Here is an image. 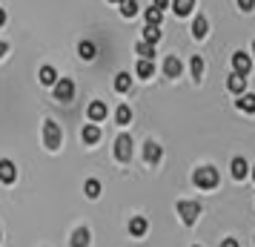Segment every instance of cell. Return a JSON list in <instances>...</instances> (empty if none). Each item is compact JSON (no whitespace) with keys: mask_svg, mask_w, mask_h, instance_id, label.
I'll return each instance as SVG.
<instances>
[{"mask_svg":"<svg viewBox=\"0 0 255 247\" xmlns=\"http://www.w3.org/2000/svg\"><path fill=\"white\" fill-rule=\"evenodd\" d=\"M192 184L198 190H215L218 187V170L215 167H198L192 173Z\"/></svg>","mask_w":255,"mask_h":247,"instance_id":"obj_1","label":"cell"},{"mask_svg":"<svg viewBox=\"0 0 255 247\" xmlns=\"http://www.w3.org/2000/svg\"><path fill=\"white\" fill-rule=\"evenodd\" d=\"M60 141H63V132H60V127H58V121H43V147L46 150H60Z\"/></svg>","mask_w":255,"mask_h":247,"instance_id":"obj_2","label":"cell"},{"mask_svg":"<svg viewBox=\"0 0 255 247\" xmlns=\"http://www.w3.org/2000/svg\"><path fill=\"white\" fill-rule=\"evenodd\" d=\"M175 210H178V216H181V222H184L186 227H192V224L198 222V216H201V204H198V201H178Z\"/></svg>","mask_w":255,"mask_h":247,"instance_id":"obj_3","label":"cell"},{"mask_svg":"<svg viewBox=\"0 0 255 247\" xmlns=\"http://www.w3.org/2000/svg\"><path fill=\"white\" fill-rule=\"evenodd\" d=\"M72 98H75V81H72V78H60V81L55 83V101L69 104Z\"/></svg>","mask_w":255,"mask_h":247,"instance_id":"obj_4","label":"cell"},{"mask_svg":"<svg viewBox=\"0 0 255 247\" xmlns=\"http://www.w3.org/2000/svg\"><path fill=\"white\" fill-rule=\"evenodd\" d=\"M115 158H118V161H124V164L132 158V138H129L127 132L115 138Z\"/></svg>","mask_w":255,"mask_h":247,"instance_id":"obj_5","label":"cell"},{"mask_svg":"<svg viewBox=\"0 0 255 247\" xmlns=\"http://www.w3.org/2000/svg\"><path fill=\"white\" fill-rule=\"evenodd\" d=\"M232 72H238V75L247 78V75L253 72V58H250L247 52H235V55H232Z\"/></svg>","mask_w":255,"mask_h":247,"instance_id":"obj_6","label":"cell"},{"mask_svg":"<svg viewBox=\"0 0 255 247\" xmlns=\"http://www.w3.org/2000/svg\"><path fill=\"white\" fill-rule=\"evenodd\" d=\"M161 158H163V147L158 141H146L143 144V161H146V164H158Z\"/></svg>","mask_w":255,"mask_h":247,"instance_id":"obj_7","label":"cell"},{"mask_svg":"<svg viewBox=\"0 0 255 247\" xmlns=\"http://www.w3.org/2000/svg\"><path fill=\"white\" fill-rule=\"evenodd\" d=\"M14 178H17V167H14V161H9V158H0V181L14 184Z\"/></svg>","mask_w":255,"mask_h":247,"instance_id":"obj_8","label":"cell"},{"mask_svg":"<svg viewBox=\"0 0 255 247\" xmlns=\"http://www.w3.org/2000/svg\"><path fill=\"white\" fill-rule=\"evenodd\" d=\"M86 115H89V121H92V124H98V121H104V118L109 115V109H106L104 101H92V104H89V109H86Z\"/></svg>","mask_w":255,"mask_h":247,"instance_id":"obj_9","label":"cell"},{"mask_svg":"<svg viewBox=\"0 0 255 247\" xmlns=\"http://www.w3.org/2000/svg\"><path fill=\"white\" fill-rule=\"evenodd\" d=\"M209 35V20L204 14H195V20H192V37L195 40H204Z\"/></svg>","mask_w":255,"mask_h":247,"instance_id":"obj_10","label":"cell"},{"mask_svg":"<svg viewBox=\"0 0 255 247\" xmlns=\"http://www.w3.org/2000/svg\"><path fill=\"white\" fill-rule=\"evenodd\" d=\"M227 89H230L232 95H244V92H247V78L238 75V72H232L230 81H227Z\"/></svg>","mask_w":255,"mask_h":247,"instance_id":"obj_11","label":"cell"},{"mask_svg":"<svg viewBox=\"0 0 255 247\" xmlns=\"http://www.w3.org/2000/svg\"><path fill=\"white\" fill-rule=\"evenodd\" d=\"M146 230H149V224H146V219H143V216H132V219H129V233L135 236V239L146 236Z\"/></svg>","mask_w":255,"mask_h":247,"instance_id":"obj_12","label":"cell"},{"mask_svg":"<svg viewBox=\"0 0 255 247\" xmlns=\"http://www.w3.org/2000/svg\"><path fill=\"white\" fill-rule=\"evenodd\" d=\"M181 69H184V66H181V58L169 55V58L163 60V75H166V78H178V75H181Z\"/></svg>","mask_w":255,"mask_h":247,"instance_id":"obj_13","label":"cell"},{"mask_svg":"<svg viewBox=\"0 0 255 247\" xmlns=\"http://www.w3.org/2000/svg\"><path fill=\"white\" fill-rule=\"evenodd\" d=\"M37 81L43 83V86H55L60 78H58V72H55V66H40V72H37Z\"/></svg>","mask_w":255,"mask_h":247,"instance_id":"obj_14","label":"cell"},{"mask_svg":"<svg viewBox=\"0 0 255 247\" xmlns=\"http://www.w3.org/2000/svg\"><path fill=\"white\" fill-rule=\"evenodd\" d=\"M230 170H232V178H238V181L250 176V164H247V158H241V155H238V158H232Z\"/></svg>","mask_w":255,"mask_h":247,"instance_id":"obj_15","label":"cell"},{"mask_svg":"<svg viewBox=\"0 0 255 247\" xmlns=\"http://www.w3.org/2000/svg\"><path fill=\"white\" fill-rule=\"evenodd\" d=\"M89 242H92L89 227H78V230L72 233V247H89Z\"/></svg>","mask_w":255,"mask_h":247,"instance_id":"obj_16","label":"cell"},{"mask_svg":"<svg viewBox=\"0 0 255 247\" xmlns=\"http://www.w3.org/2000/svg\"><path fill=\"white\" fill-rule=\"evenodd\" d=\"M235 106H238L241 112H250V115H255V95H253V92H244V95H238V101H235Z\"/></svg>","mask_w":255,"mask_h":247,"instance_id":"obj_17","label":"cell"},{"mask_svg":"<svg viewBox=\"0 0 255 247\" xmlns=\"http://www.w3.org/2000/svg\"><path fill=\"white\" fill-rule=\"evenodd\" d=\"M192 9H195V0H172V12L178 17H186Z\"/></svg>","mask_w":255,"mask_h":247,"instance_id":"obj_18","label":"cell"},{"mask_svg":"<svg viewBox=\"0 0 255 247\" xmlns=\"http://www.w3.org/2000/svg\"><path fill=\"white\" fill-rule=\"evenodd\" d=\"M78 55L83 60H95L98 58V46H95L92 40H81V46H78Z\"/></svg>","mask_w":255,"mask_h":247,"instance_id":"obj_19","label":"cell"},{"mask_svg":"<svg viewBox=\"0 0 255 247\" xmlns=\"http://www.w3.org/2000/svg\"><path fill=\"white\" fill-rule=\"evenodd\" d=\"M81 135H83V141L86 144H98L101 141V127H98V124H86Z\"/></svg>","mask_w":255,"mask_h":247,"instance_id":"obj_20","label":"cell"},{"mask_svg":"<svg viewBox=\"0 0 255 247\" xmlns=\"http://www.w3.org/2000/svg\"><path fill=\"white\" fill-rule=\"evenodd\" d=\"M115 89L118 92H129L132 89V75L129 72H118L115 75Z\"/></svg>","mask_w":255,"mask_h":247,"instance_id":"obj_21","label":"cell"},{"mask_svg":"<svg viewBox=\"0 0 255 247\" xmlns=\"http://www.w3.org/2000/svg\"><path fill=\"white\" fill-rule=\"evenodd\" d=\"M135 75H138V78H152V75H155V66H152V60L140 58V60H138V66H135Z\"/></svg>","mask_w":255,"mask_h":247,"instance_id":"obj_22","label":"cell"},{"mask_svg":"<svg viewBox=\"0 0 255 247\" xmlns=\"http://www.w3.org/2000/svg\"><path fill=\"white\" fill-rule=\"evenodd\" d=\"M189 69H192V78H195V81H204V58H201V55H192Z\"/></svg>","mask_w":255,"mask_h":247,"instance_id":"obj_23","label":"cell"},{"mask_svg":"<svg viewBox=\"0 0 255 247\" xmlns=\"http://www.w3.org/2000/svg\"><path fill=\"white\" fill-rule=\"evenodd\" d=\"M83 196H86V199H98V196H101V181H98V178H89V181L83 184Z\"/></svg>","mask_w":255,"mask_h":247,"instance_id":"obj_24","label":"cell"},{"mask_svg":"<svg viewBox=\"0 0 255 247\" xmlns=\"http://www.w3.org/2000/svg\"><path fill=\"white\" fill-rule=\"evenodd\" d=\"M118 6H121V14L124 17H135L138 14V0H121Z\"/></svg>","mask_w":255,"mask_h":247,"instance_id":"obj_25","label":"cell"},{"mask_svg":"<svg viewBox=\"0 0 255 247\" xmlns=\"http://www.w3.org/2000/svg\"><path fill=\"white\" fill-rule=\"evenodd\" d=\"M143 40H146V43H158V40H161V26L146 23V29H143Z\"/></svg>","mask_w":255,"mask_h":247,"instance_id":"obj_26","label":"cell"},{"mask_svg":"<svg viewBox=\"0 0 255 247\" xmlns=\"http://www.w3.org/2000/svg\"><path fill=\"white\" fill-rule=\"evenodd\" d=\"M146 23H152V26H161V23H163V12L158 9V6L146 9Z\"/></svg>","mask_w":255,"mask_h":247,"instance_id":"obj_27","label":"cell"},{"mask_svg":"<svg viewBox=\"0 0 255 247\" xmlns=\"http://www.w3.org/2000/svg\"><path fill=\"white\" fill-rule=\"evenodd\" d=\"M115 121H118V124H129V121H132V109H129L127 104H121L115 109Z\"/></svg>","mask_w":255,"mask_h":247,"instance_id":"obj_28","label":"cell"},{"mask_svg":"<svg viewBox=\"0 0 255 247\" xmlns=\"http://www.w3.org/2000/svg\"><path fill=\"white\" fill-rule=\"evenodd\" d=\"M135 49H138L140 58H146V60H152V55H155V43H146V40H140Z\"/></svg>","mask_w":255,"mask_h":247,"instance_id":"obj_29","label":"cell"},{"mask_svg":"<svg viewBox=\"0 0 255 247\" xmlns=\"http://www.w3.org/2000/svg\"><path fill=\"white\" fill-rule=\"evenodd\" d=\"M238 9H241V12H253V9H255V0H238Z\"/></svg>","mask_w":255,"mask_h":247,"instance_id":"obj_30","label":"cell"},{"mask_svg":"<svg viewBox=\"0 0 255 247\" xmlns=\"http://www.w3.org/2000/svg\"><path fill=\"white\" fill-rule=\"evenodd\" d=\"M221 247H241V245H238L235 239H224V242H221Z\"/></svg>","mask_w":255,"mask_h":247,"instance_id":"obj_31","label":"cell"},{"mask_svg":"<svg viewBox=\"0 0 255 247\" xmlns=\"http://www.w3.org/2000/svg\"><path fill=\"white\" fill-rule=\"evenodd\" d=\"M152 6H158V9H161V12H163V9L169 6V0H152Z\"/></svg>","mask_w":255,"mask_h":247,"instance_id":"obj_32","label":"cell"},{"mask_svg":"<svg viewBox=\"0 0 255 247\" xmlns=\"http://www.w3.org/2000/svg\"><path fill=\"white\" fill-rule=\"evenodd\" d=\"M6 52H9V43H3V40H0V58H3Z\"/></svg>","mask_w":255,"mask_h":247,"instance_id":"obj_33","label":"cell"},{"mask_svg":"<svg viewBox=\"0 0 255 247\" xmlns=\"http://www.w3.org/2000/svg\"><path fill=\"white\" fill-rule=\"evenodd\" d=\"M6 23V9H3V6H0V26Z\"/></svg>","mask_w":255,"mask_h":247,"instance_id":"obj_34","label":"cell"},{"mask_svg":"<svg viewBox=\"0 0 255 247\" xmlns=\"http://www.w3.org/2000/svg\"><path fill=\"white\" fill-rule=\"evenodd\" d=\"M253 58H255V40H253Z\"/></svg>","mask_w":255,"mask_h":247,"instance_id":"obj_35","label":"cell"},{"mask_svg":"<svg viewBox=\"0 0 255 247\" xmlns=\"http://www.w3.org/2000/svg\"><path fill=\"white\" fill-rule=\"evenodd\" d=\"M253 181H255V167H253Z\"/></svg>","mask_w":255,"mask_h":247,"instance_id":"obj_36","label":"cell"},{"mask_svg":"<svg viewBox=\"0 0 255 247\" xmlns=\"http://www.w3.org/2000/svg\"><path fill=\"white\" fill-rule=\"evenodd\" d=\"M0 242H3V230H0Z\"/></svg>","mask_w":255,"mask_h":247,"instance_id":"obj_37","label":"cell"},{"mask_svg":"<svg viewBox=\"0 0 255 247\" xmlns=\"http://www.w3.org/2000/svg\"><path fill=\"white\" fill-rule=\"evenodd\" d=\"M109 3H121V0H109Z\"/></svg>","mask_w":255,"mask_h":247,"instance_id":"obj_38","label":"cell"}]
</instances>
